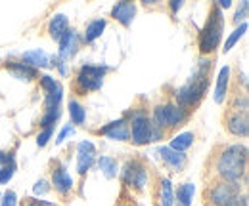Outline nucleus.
Segmentation results:
<instances>
[{
	"mask_svg": "<svg viewBox=\"0 0 249 206\" xmlns=\"http://www.w3.org/2000/svg\"><path fill=\"white\" fill-rule=\"evenodd\" d=\"M209 73H211V59H199L190 80L175 92V99H177L178 107L188 111L203 99L205 90L209 86Z\"/></svg>",
	"mask_w": 249,
	"mask_h": 206,
	"instance_id": "1",
	"label": "nucleus"
},
{
	"mask_svg": "<svg viewBox=\"0 0 249 206\" xmlns=\"http://www.w3.org/2000/svg\"><path fill=\"white\" fill-rule=\"evenodd\" d=\"M215 170L222 177V181L240 183L248 170V147L240 143L224 147L215 160Z\"/></svg>",
	"mask_w": 249,
	"mask_h": 206,
	"instance_id": "2",
	"label": "nucleus"
},
{
	"mask_svg": "<svg viewBox=\"0 0 249 206\" xmlns=\"http://www.w3.org/2000/svg\"><path fill=\"white\" fill-rule=\"evenodd\" d=\"M220 38H222V12L218 6H213L205 27L199 31V52L203 56L215 52L220 44Z\"/></svg>",
	"mask_w": 249,
	"mask_h": 206,
	"instance_id": "3",
	"label": "nucleus"
},
{
	"mask_svg": "<svg viewBox=\"0 0 249 206\" xmlns=\"http://www.w3.org/2000/svg\"><path fill=\"white\" fill-rule=\"evenodd\" d=\"M130 117V126H128V132H130V142L134 145H148L150 142H154V124H152V118L148 117L146 111L142 109H132L128 111L124 118Z\"/></svg>",
	"mask_w": 249,
	"mask_h": 206,
	"instance_id": "4",
	"label": "nucleus"
},
{
	"mask_svg": "<svg viewBox=\"0 0 249 206\" xmlns=\"http://www.w3.org/2000/svg\"><path fill=\"white\" fill-rule=\"evenodd\" d=\"M190 113L186 109L178 107L177 103H165V105H157L154 109V126H157L159 130H167V128H177V126H182L188 120Z\"/></svg>",
	"mask_w": 249,
	"mask_h": 206,
	"instance_id": "5",
	"label": "nucleus"
},
{
	"mask_svg": "<svg viewBox=\"0 0 249 206\" xmlns=\"http://www.w3.org/2000/svg\"><path fill=\"white\" fill-rule=\"evenodd\" d=\"M107 73V67H96V65H83L75 79V92L81 95H87L89 92H96L102 88L104 77Z\"/></svg>",
	"mask_w": 249,
	"mask_h": 206,
	"instance_id": "6",
	"label": "nucleus"
},
{
	"mask_svg": "<svg viewBox=\"0 0 249 206\" xmlns=\"http://www.w3.org/2000/svg\"><path fill=\"white\" fill-rule=\"evenodd\" d=\"M240 193V183H228L220 181L211 185V189L205 191V205L207 206H226L236 195Z\"/></svg>",
	"mask_w": 249,
	"mask_h": 206,
	"instance_id": "7",
	"label": "nucleus"
},
{
	"mask_svg": "<svg viewBox=\"0 0 249 206\" xmlns=\"http://www.w3.org/2000/svg\"><path fill=\"white\" fill-rule=\"evenodd\" d=\"M40 88L46 92V97H44V113L46 111L60 109V103H62V97H63L62 84L56 79H52L50 75H42L40 77Z\"/></svg>",
	"mask_w": 249,
	"mask_h": 206,
	"instance_id": "8",
	"label": "nucleus"
},
{
	"mask_svg": "<svg viewBox=\"0 0 249 206\" xmlns=\"http://www.w3.org/2000/svg\"><path fill=\"white\" fill-rule=\"evenodd\" d=\"M148 181V170L138 160H128L123 168V183L134 189H144Z\"/></svg>",
	"mask_w": 249,
	"mask_h": 206,
	"instance_id": "9",
	"label": "nucleus"
},
{
	"mask_svg": "<svg viewBox=\"0 0 249 206\" xmlns=\"http://www.w3.org/2000/svg\"><path fill=\"white\" fill-rule=\"evenodd\" d=\"M98 134H100V136H107L109 140H115V142H128V140H130L128 120L124 117H121L119 120H113V122H109L107 126L100 128Z\"/></svg>",
	"mask_w": 249,
	"mask_h": 206,
	"instance_id": "10",
	"label": "nucleus"
},
{
	"mask_svg": "<svg viewBox=\"0 0 249 206\" xmlns=\"http://www.w3.org/2000/svg\"><path fill=\"white\" fill-rule=\"evenodd\" d=\"M94 157H96V147L90 142H81L77 145V172L81 176H85L92 168Z\"/></svg>",
	"mask_w": 249,
	"mask_h": 206,
	"instance_id": "11",
	"label": "nucleus"
},
{
	"mask_svg": "<svg viewBox=\"0 0 249 206\" xmlns=\"http://www.w3.org/2000/svg\"><path fill=\"white\" fill-rule=\"evenodd\" d=\"M52 183L60 195H67L73 191V177L67 172V168L60 162H56V166L52 170Z\"/></svg>",
	"mask_w": 249,
	"mask_h": 206,
	"instance_id": "12",
	"label": "nucleus"
},
{
	"mask_svg": "<svg viewBox=\"0 0 249 206\" xmlns=\"http://www.w3.org/2000/svg\"><path fill=\"white\" fill-rule=\"evenodd\" d=\"M58 42H60V52H58V58L62 59V61H67V59L75 58V54H77V50H79V38H77V31L67 29V32L63 34Z\"/></svg>",
	"mask_w": 249,
	"mask_h": 206,
	"instance_id": "13",
	"label": "nucleus"
},
{
	"mask_svg": "<svg viewBox=\"0 0 249 206\" xmlns=\"http://www.w3.org/2000/svg\"><path fill=\"white\" fill-rule=\"evenodd\" d=\"M226 130L236 136V138H248L249 134V120L248 115H242V113H230L226 117Z\"/></svg>",
	"mask_w": 249,
	"mask_h": 206,
	"instance_id": "14",
	"label": "nucleus"
},
{
	"mask_svg": "<svg viewBox=\"0 0 249 206\" xmlns=\"http://www.w3.org/2000/svg\"><path fill=\"white\" fill-rule=\"evenodd\" d=\"M134 16H136V6L132 2H117L111 8V17L119 21L123 27H130Z\"/></svg>",
	"mask_w": 249,
	"mask_h": 206,
	"instance_id": "15",
	"label": "nucleus"
},
{
	"mask_svg": "<svg viewBox=\"0 0 249 206\" xmlns=\"http://www.w3.org/2000/svg\"><path fill=\"white\" fill-rule=\"evenodd\" d=\"M157 153L161 155L163 162H165L169 168H173L175 172L184 170V166H186V162H188V158L184 153H177V151H173L171 147H159L157 149Z\"/></svg>",
	"mask_w": 249,
	"mask_h": 206,
	"instance_id": "16",
	"label": "nucleus"
},
{
	"mask_svg": "<svg viewBox=\"0 0 249 206\" xmlns=\"http://www.w3.org/2000/svg\"><path fill=\"white\" fill-rule=\"evenodd\" d=\"M16 79H19V80H33V79H36V69H33L29 67L27 63H23V61H8L6 65H4Z\"/></svg>",
	"mask_w": 249,
	"mask_h": 206,
	"instance_id": "17",
	"label": "nucleus"
},
{
	"mask_svg": "<svg viewBox=\"0 0 249 206\" xmlns=\"http://www.w3.org/2000/svg\"><path fill=\"white\" fill-rule=\"evenodd\" d=\"M21 58H23V63H27L33 69H36V67H48L50 65V56L44 50H40V48L25 52Z\"/></svg>",
	"mask_w": 249,
	"mask_h": 206,
	"instance_id": "18",
	"label": "nucleus"
},
{
	"mask_svg": "<svg viewBox=\"0 0 249 206\" xmlns=\"http://www.w3.org/2000/svg\"><path fill=\"white\" fill-rule=\"evenodd\" d=\"M67 29H69V21H67V16H63V14H56L48 25V32L54 40H60L67 32Z\"/></svg>",
	"mask_w": 249,
	"mask_h": 206,
	"instance_id": "19",
	"label": "nucleus"
},
{
	"mask_svg": "<svg viewBox=\"0 0 249 206\" xmlns=\"http://www.w3.org/2000/svg\"><path fill=\"white\" fill-rule=\"evenodd\" d=\"M228 80H230V67H222L217 79V88H215V101L222 103L228 92Z\"/></svg>",
	"mask_w": 249,
	"mask_h": 206,
	"instance_id": "20",
	"label": "nucleus"
},
{
	"mask_svg": "<svg viewBox=\"0 0 249 206\" xmlns=\"http://www.w3.org/2000/svg\"><path fill=\"white\" fill-rule=\"evenodd\" d=\"M196 193V185L194 183H182L175 195V205L177 206H192V199Z\"/></svg>",
	"mask_w": 249,
	"mask_h": 206,
	"instance_id": "21",
	"label": "nucleus"
},
{
	"mask_svg": "<svg viewBox=\"0 0 249 206\" xmlns=\"http://www.w3.org/2000/svg\"><path fill=\"white\" fill-rule=\"evenodd\" d=\"M159 205L161 206H175V193H173V183L169 177H163L159 183Z\"/></svg>",
	"mask_w": 249,
	"mask_h": 206,
	"instance_id": "22",
	"label": "nucleus"
},
{
	"mask_svg": "<svg viewBox=\"0 0 249 206\" xmlns=\"http://www.w3.org/2000/svg\"><path fill=\"white\" fill-rule=\"evenodd\" d=\"M98 166H100V170L104 172V176L107 177V179H113V177L117 176V172H119V164H117V160L113 157L102 155L98 158Z\"/></svg>",
	"mask_w": 249,
	"mask_h": 206,
	"instance_id": "23",
	"label": "nucleus"
},
{
	"mask_svg": "<svg viewBox=\"0 0 249 206\" xmlns=\"http://www.w3.org/2000/svg\"><path fill=\"white\" fill-rule=\"evenodd\" d=\"M106 25H107V21L106 19H94V21H90L89 25H87V31H85V42L87 44H90V42H94L98 36H102V32H104V29H106Z\"/></svg>",
	"mask_w": 249,
	"mask_h": 206,
	"instance_id": "24",
	"label": "nucleus"
},
{
	"mask_svg": "<svg viewBox=\"0 0 249 206\" xmlns=\"http://www.w3.org/2000/svg\"><path fill=\"white\" fill-rule=\"evenodd\" d=\"M194 134L192 132H184V134H178V136H175L173 140H171V145L169 147L173 149V151H177V153H184L186 149L192 147V143H194Z\"/></svg>",
	"mask_w": 249,
	"mask_h": 206,
	"instance_id": "25",
	"label": "nucleus"
},
{
	"mask_svg": "<svg viewBox=\"0 0 249 206\" xmlns=\"http://www.w3.org/2000/svg\"><path fill=\"white\" fill-rule=\"evenodd\" d=\"M69 117H71L73 124H83L87 120V111H85V107L77 99L69 101Z\"/></svg>",
	"mask_w": 249,
	"mask_h": 206,
	"instance_id": "26",
	"label": "nucleus"
},
{
	"mask_svg": "<svg viewBox=\"0 0 249 206\" xmlns=\"http://www.w3.org/2000/svg\"><path fill=\"white\" fill-rule=\"evenodd\" d=\"M246 31H248V23H240V27L234 31V32L228 36V40L224 42V48H222V52H224V54H228V52L232 50V46H234V44H236V42H238V40H240V38L246 34Z\"/></svg>",
	"mask_w": 249,
	"mask_h": 206,
	"instance_id": "27",
	"label": "nucleus"
},
{
	"mask_svg": "<svg viewBox=\"0 0 249 206\" xmlns=\"http://www.w3.org/2000/svg\"><path fill=\"white\" fill-rule=\"evenodd\" d=\"M14 172H16V160H14V153H12L10 158H8V162L0 168V185L8 183L14 177Z\"/></svg>",
	"mask_w": 249,
	"mask_h": 206,
	"instance_id": "28",
	"label": "nucleus"
},
{
	"mask_svg": "<svg viewBox=\"0 0 249 206\" xmlns=\"http://www.w3.org/2000/svg\"><path fill=\"white\" fill-rule=\"evenodd\" d=\"M248 109H249L248 94H236L234 99H232V111H234V113L248 115Z\"/></svg>",
	"mask_w": 249,
	"mask_h": 206,
	"instance_id": "29",
	"label": "nucleus"
},
{
	"mask_svg": "<svg viewBox=\"0 0 249 206\" xmlns=\"http://www.w3.org/2000/svg\"><path fill=\"white\" fill-rule=\"evenodd\" d=\"M60 117H62V111H60V109L46 111L44 117L40 118V126H42V128H50V126H54V124L60 120Z\"/></svg>",
	"mask_w": 249,
	"mask_h": 206,
	"instance_id": "30",
	"label": "nucleus"
},
{
	"mask_svg": "<svg viewBox=\"0 0 249 206\" xmlns=\"http://www.w3.org/2000/svg\"><path fill=\"white\" fill-rule=\"evenodd\" d=\"M52 134H54V126H50V128H44L38 136H36V145L38 147H44L46 143H48V140L52 138Z\"/></svg>",
	"mask_w": 249,
	"mask_h": 206,
	"instance_id": "31",
	"label": "nucleus"
},
{
	"mask_svg": "<svg viewBox=\"0 0 249 206\" xmlns=\"http://www.w3.org/2000/svg\"><path fill=\"white\" fill-rule=\"evenodd\" d=\"M248 10H249V0H244L242 2V8H238V12H236V16H234V21L240 25V21L242 23H246V19H248Z\"/></svg>",
	"mask_w": 249,
	"mask_h": 206,
	"instance_id": "32",
	"label": "nucleus"
},
{
	"mask_svg": "<svg viewBox=\"0 0 249 206\" xmlns=\"http://www.w3.org/2000/svg\"><path fill=\"white\" fill-rule=\"evenodd\" d=\"M0 206H18V195H16L14 191H6V193L2 195Z\"/></svg>",
	"mask_w": 249,
	"mask_h": 206,
	"instance_id": "33",
	"label": "nucleus"
},
{
	"mask_svg": "<svg viewBox=\"0 0 249 206\" xmlns=\"http://www.w3.org/2000/svg\"><path fill=\"white\" fill-rule=\"evenodd\" d=\"M50 191V187H48V181L46 179H40V181H36L35 185H33V193L38 197V195H46Z\"/></svg>",
	"mask_w": 249,
	"mask_h": 206,
	"instance_id": "34",
	"label": "nucleus"
},
{
	"mask_svg": "<svg viewBox=\"0 0 249 206\" xmlns=\"http://www.w3.org/2000/svg\"><path fill=\"white\" fill-rule=\"evenodd\" d=\"M226 206H249L248 195H240V193H238V195H236V197H234V199H232Z\"/></svg>",
	"mask_w": 249,
	"mask_h": 206,
	"instance_id": "35",
	"label": "nucleus"
},
{
	"mask_svg": "<svg viewBox=\"0 0 249 206\" xmlns=\"http://www.w3.org/2000/svg\"><path fill=\"white\" fill-rule=\"evenodd\" d=\"M73 128H71V124H67V126H63V130L58 134V138H56V143H63V140L67 138V136H73Z\"/></svg>",
	"mask_w": 249,
	"mask_h": 206,
	"instance_id": "36",
	"label": "nucleus"
},
{
	"mask_svg": "<svg viewBox=\"0 0 249 206\" xmlns=\"http://www.w3.org/2000/svg\"><path fill=\"white\" fill-rule=\"evenodd\" d=\"M23 206H54L52 203H46V201H35V199H27V203Z\"/></svg>",
	"mask_w": 249,
	"mask_h": 206,
	"instance_id": "37",
	"label": "nucleus"
},
{
	"mask_svg": "<svg viewBox=\"0 0 249 206\" xmlns=\"http://www.w3.org/2000/svg\"><path fill=\"white\" fill-rule=\"evenodd\" d=\"M54 65L58 67V71H60L62 75H67V67H65V61H62L60 58H54Z\"/></svg>",
	"mask_w": 249,
	"mask_h": 206,
	"instance_id": "38",
	"label": "nucleus"
},
{
	"mask_svg": "<svg viewBox=\"0 0 249 206\" xmlns=\"http://www.w3.org/2000/svg\"><path fill=\"white\" fill-rule=\"evenodd\" d=\"M182 4H184L182 0H173V2H171V12H173V14H177V12L182 8Z\"/></svg>",
	"mask_w": 249,
	"mask_h": 206,
	"instance_id": "39",
	"label": "nucleus"
},
{
	"mask_svg": "<svg viewBox=\"0 0 249 206\" xmlns=\"http://www.w3.org/2000/svg\"><path fill=\"white\" fill-rule=\"evenodd\" d=\"M10 155H12V153H4V151L0 149V164H6L8 158H10Z\"/></svg>",
	"mask_w": 249,
	"mask_h": 206,
	"instance_id": "40",
	"label": "nucleus"
},
{
	"mask_svg": "<svg viewBox=\"0 0 249 206\" xmlns=\"http://www.w3.org/2000/svg\"><path fill=\"white\" fill-rule=\"evenodd\" d=\"M217 6L218 8H230L232 6V0H218Z\"/></svg>",
	"mask_w": 249,
	"mask_h": 206,
	"instance_id": "41",
	"label": "nucleus"
},
{
	"mask_svg": "<svg viewBox=\"0 0 249 206\" xmlns=\"http://www.w3.org/2000/svg\"><path fill=\"white\" fill-rule=\"evenodd\" d=\"M0 199H2V197H0Z\"/></svg>",
	"mask_w": 249,
	"mask_h": 206,
	"instance_id": "42",
	"label": "nucleus"
}]
</instances>
